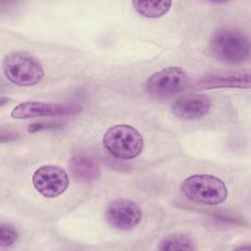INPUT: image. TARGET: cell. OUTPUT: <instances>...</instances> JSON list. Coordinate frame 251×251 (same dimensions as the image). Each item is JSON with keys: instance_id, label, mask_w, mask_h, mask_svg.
I'll return each instance as SVG.
<instances>
[{"instance_id": "obj_1", "label": "cell", "mask_w": 251, "mask_h": 251, "mask_svg": "<svg viewBox=\"0 0 251 251\" xmlns=\"http://www.w3.org/2000/svg\"><path fill=\"white\" fill-rule=\"evenodd\" d=\"M212 56L225 64L237 65L250 57L248 36L235 28H221L213 33L209 41Z\"/></svg>"}, {"instance_id": "obj_2", "label": "cell", "mask_w": 251, "mask_h": 251, "mask_svg": "<svg viewBox=\"0 0 251 251\" xmlns=\"http://www.w3.org/2000/svg\"><path fill=\"white\" fill-rule=\"evenodd\" d=\"M2 69L6 78L19 86L35 85L44 77L40 61L25 51H13L5 55Z\"/></svg>"}, {"instance_id": "obj_3", "label": "cell", "mask_w": 251, "mask_h": 251, "mask_svg": "<svg viewBox=\"0 0 251 251\" xmlns=\"http://www.w3.org/2000/svg\"><path fill=\"white\" fill-rule=\"evenodd\" d=\"M183 194L192 202L214 206L226 201L227 188L225 182L212 175L198 174L186 177L181 183Z\"/></svg>"}, {"instance_id": "obj_4", "label": "cell", "mask_w": 251, "mask_h": 251, "mask_svg": "<svg viewBox=\"0 0 251 251\" xmlns=\"http://www.w3.org/2000/svg\"><path fill=\"white\" fill-rule=\"evenodd\" d=\"M103 145L114 157L122 160L136 158L143 150L141 133L133 126L119 124L110 126L103 136Z\"/></svg>"}, {"instance_id": "obj_5", "label": "cell", "mask_w": 251, "mask_h": 251, "mask_svg": "<svg viewBox=\"0 0 251 251\" xmlns=\"http://www.w3.org/2000/svg\"><path fill=\"white\" fill-rule=\"evenodd\" d=\"M187 83L188 76L181 68L168 67L151 75L145 82V89L151 95L166 97L183 91Z\"/></svg>"}, {"instance_id": "obj_6", "label": "cell", "mask_w": 251, "mask_h": 251, "mask_svg": "<svg viewBox=\"0 0 251 251\" xmlns=\"http://www.w3.org/2000/svg\"><path fill=\"white\" fill-rule=\"evenodd\" d=\"M81 112V107L73 103H45L39 101H25L18 104L11 112V117L17 120L74 116Z\"/></svg>"}, {"instance_id": "obj_7", "label": "cell", "mask_w": 251, "mask_h": 251, "mask_svg": "<svg viewBox=\"0 0 251 251\" xmlns=\"http://www.w3.org/2000/svg\"><path fill=\"white\" fill-rule=\"evenodd\" d=\"M69 176L58 166L46 165L38 168L32 176V183L37 192L46 198H55L66 191Z\"/></svg>"}, {"instance_id": "obj_8", "label": "cell", "mask_w": 251, "mask_h": 251, "mask_svg": "<svg viewBox=\"0 0 251 251\" xmlns=\"http://www.w3.org/2000/svg\"><path fill=\"white\" fill-rule=\"evenodd\" d=\"M105 219L116 229L129 230L140 223L142 211L135 202L119 198L109 203L105 212Z\"/></svg>"}, {"instance_id": "obj_9", "label": "cell", "mask_w": 251, "mask_h": 251, "mask_svg": "<svg viewBox=\"0 0 251 251\" xmlns=\"http://www.w3.org/2000/svg\"><path fill=\"white\" fill-rule=\"evenodd\" d=\"M212 108V100L205 94H186L178 97L171 106L172 113L178 119L194 121L206 117Z\"/></svg>"}, {"instance_id": "obj_10", "label": "cell", "mask_w": 251, "mask_h": 251, "mask_svg": "<svg viewBox=\"0 0 251 251\" xmlns=\"http://www.w3.org/2000/svg\"><path fill=\"white\" fill-rule=\"evenodd\" d=\"M250 75L248 72H220L208 74L200 77L194 84L198 90L217 88H249Z\"/></svg>"}, {"instance_id": "obj_11", "label": "cell", "mask_w": 251, "mask_h": 251, "mask_svg": "<svg viewBox=\"0 0 251 251\" xmlns=\"http://www.w3.org/2000/svg\"><path fill=\"white\" fill-rule=\"evenodd\" d=\"M73 177L83 182L94 181L100 176V170L95 162L88 156L78 154L74 156L69 163Z\"/></svg>"}, {"instance_id": "obj_12", "label": "cell", "mask_w": 251, "mask_h": 251, "mask_svg": "<svg viewBox=\"0 0 251 251\" xmlns=\"http://www.w3.org/2000/svg\"><path fill=\"white\" fill-rule=\"evenodd\" d=\"M159 250L173 251V250H196L197 246L193 238L182 232H174L162 238L159 243Z\"/></svg>"}, {"instance_id": "obj_13", "label": "cell", "mask_w": 251, "mask_h": 251, "mask_svg": "<svg viewBox=\"0 0 251 251\" xmlns=\"http://www.w3.org/2000/svg\"><path fill=\"white\" fill-rule=\"evenodd\" d=\"M135 11L149 19H157L166 15L172 7V1H132Z\"/></svg>"}, {"instance_id": "obj_14", "label": "cell", "mask_w": 251, "mask_h": 251, "mask_svg": "<svg viewBox=\"0 0 251 251\" xmlns=\"http://www.w3.org/2000/svg\"><path fill=\"white\" fill-rule=\"evenodd\" d=\"M19 238L18 230L10 224L2 223L0 225V246L8 247L13 245Z\"/></svg>"}, {"instance_id": "obj_15", "label": "cell", "mask_w": 251, "mask_h": 251, "mask_svg": "<svg viewBox=\"0 0 251 251\" xmlns=\"http://www.w3.org/2000/svg\"><path fill=\"white\" fill-rule=\"evenodd\" d=\"M61 125L58 123H54V122H49V123H38V124H32L29 125L27 130L29 132H36L38 130H42V129H46V128H56L59 127Z\"/></svg>"}]
</instances>
